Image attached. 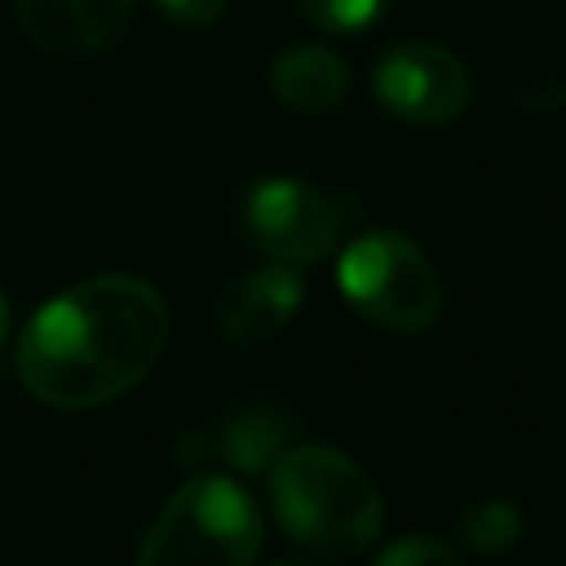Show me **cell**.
Segmentation results:
<instances>
[{
    "mask_svg": "<svg viewBox=\"0 0 566 566\" xmlns=\"http://www.w3.org/2000/svg\"><path fill=\"white\" fill-rule=\"evenodd\" d=\"M371 566H460L455 548L433 535H402L376 553Z\"/></svg>",
    "mask_w": 566,
    "mask_h": 566,
    "instance_id": "cell-13",
    "label": "cell"
},
{
    "mask_svg": "<svg viewBox=\"0 0 566 566\" xmlns=\"http://www.w3.org/2000/svg\"><path fill=\"white\" fill-rule=\"evenodd\" d=\"M9 336H13V314H9V301H4V292H0V354H4Z\"/></svg>",
    "mask_w": 566,
    "mask_h": 566,
    "instance_id": "cell-15",
    "label": "cell"
},
{
    "mask_svg": "<svg viewBox=\"0 0 566 566\" xmlns=\"http://www.w3.org/2000/svg\"><path fill=\"white\" fill-rule=\"evenodd\" d=\"M522 539V509L509 500H482L460 513V544L482 557H500Z\"/></svg>",
    "mask_w": 566,
    "mask_h": 566,
    "instance_id": "cell-11",
    "label": "cell"
},
{
    "mask_svg": "<svg viewBox=\"0 0 566 566\" xmlns=\"http://www.w3.org/2000/svg\"><path fill=\"white\" fill-rule=\"evenodd\" d=\"M265 84L287 115L318 119L349 97L354 75H349V62L327 44H287L274 53Z\"/></svg>",
    "mask_w": 566,
    "mask_h": 566,
    "instance_id": "cell-9",
    "label": "cell"
},
{
    "mask_svg": "<svg viewBox=\"0 0 566 566\" xmlns=\"http://www.w3.org/2000/svg\"><path fill=\"white\" fill-rule=\"evenodd\" d=\"M287 438H292V416L274 402H256V407L234 411L221 424V438H217L221 447H208V451L243 473H261V469H274V460L292 447Z\"/></svg>",
    "mask_w": 566,
    "mask_h": 566,
    "instance_id": "cell-10",
    "label": "cell"
},
{
    "mask_svg": "<svg viewBox=\"0 0 566 566\" xmlns=\"http://www.w3.org/2000/svg\"><path fill=\"white\" fill-rule=\"evenodd\" d=\"M270 509L279 526L318 557H358L385 522L380 491L363 464L323 442H292L274 460Z\"/></svg>",
    "mask_w": 566,
    "mask_h": 566,
    "instance_id": "cell-2",
    "label": "cell"
},
{
    "mask_svg": "<svg viewBox=\"0 0 566 566\" xmlns=\"http://www.w3.org/2000/svg\"><path fill=\"white\" fill-rule=\"evenodd\" d=\"M164 292L128 270L93 274L49 296L18 332L22 389L53 411H97L137 389L168 349Z\"/></svg>",
    "mask_w": 566,
    "mask_h": 566,
    "instance_id": "cell-1",
    "label": "cell"
},
{
    "mask_svg": "<svg viewBox=\"0 0 566 566\" xmlns=\"http://www.w3.org/2000/svg\"><path fill=\"white\" fill-rule=\"evenodd\" d=\"M336 287L354 314L394 336H420L442 314V279L416 239L376 226L345 243Z\"/></svg>",
    "mask_w": 566,
    "mask_h": 566,
    "instance_id": "cell-4",
    "label": "cell"
},
{
    "mask_svg": "<svg viewBox=\"0 0 566 566\" xmlns=\"http://www.w3.org/2000/svg\"><path fill=\"white\" fill-rule=\"evenodd\" d=\"M301 18L314 27V31H327V35H354V31H367L376 27L394 0H296Z\"/></svg>",
    "mask_w": 566,
    "mask_h": 566,
    "instance_id": "cell-12",
    "label": "cell"
},
{
    "mask_svg": "<svg viewBox=\"0 0 566 566\" xmlns=\"http://www.w3.org/2000/svg\"><path fill=\"white\" fill-rule=\"evenodd\" d=\"M349 217L354 208L336 190L314 186L305 177H265L239 203L243 239L265 261L296 265V270L332 256Z\"/></svg>",
    "mask_w": 566,
    "mask_h": 566,
    "instance_id": "cell-5",
    "label": "cell"
},
{
    "mask_svg": "<svg viewBox=\"0 0 566 566\" xmlns=\"http://www.w3.org/2000/svg\"><path fill=\"white\" fill-rule=\"evenodd\" d=\"M270 566H318V562H305V557H279V562H270Z\"/></svg>",
    "mask_w": 566,
    "mask_h": 566,
    "instance_id": "cell-16",
    "label": "cell"
},
{
    "mask_svg": "<svg viewBox=\"0 0 566 566\" xmlns=\"http://www.w3.org/2000/svg\"><path fill=\"white\" fill-rule=\"evenodd\" d=\"M301 301H305L301 270L265 261L226 283V292L217 301V327L234 345H261V340H274L296 318Z\"/></svg>",
    "mask_w": 566,
    "mask_h": 566,
    "instance_id": "cell-8",
    "label": "cell"
},
{
    "mask_svg": "<svg viewBox=\"0 0 566 566\" xmlns=\"http://www.w3.org/2000/svg\"><path fill=\"white\" fill-rule=\"evenodd\" d=\"M155 9H159L172 27L195 31V27H212V22L230 9V0H155Z\"/></svg>",
    "mask_w": 566,
    "mask_h": 566,
    "instance_id": "cell-14",
    "label": "cell"
},
{
    "mask_svg": "<svg viewBox=\"0 0 566 566\" xmlns=\"http://www.w3.org/2000/svg\"><path fill=\"white\" fill-rule=\"evenodd\" d=\"M261 509L239 478L190 473L137 544V566H252Z\"/></svg>",
    "mask_w": 566,
    "mask_h": 566,
    "instance_id": "cell-3",
    "label": "cell"
},
{
    "mask_svg": "<svg viewBox=\"0 0 566 566\" xmlns=\"http://www.w3.org/2000/svg\"><path fill=\"white\" fill-rule=\"evenodd\" d=\"M133 4L137 0H13L27 40L49 57L71 62L106 53L124 35Z\"/></svg>",
    "mask_w": 566,
    "mask_h": 566,
    "instance_id": "cell-7",
    "label": "cell"
},
{
    "mask_svg": "<svg viewBox=\"0 0 566 566\" xmlns=\"http://www.w3.org/2000/svg\"><path fill=\"white\" fill-rule=\"evenodd\" d=\"M371 93L385 115L416 128L455 124L469 111L473 80L469 66L433 40H398L371 66Z\"/></svg>",
    "mask_w": 566,
    "mask_h": 566,
    "instance_id": "cell-6",
    "label": "cell"
}]
</instances>
